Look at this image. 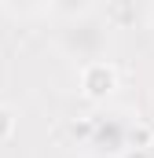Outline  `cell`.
I'll return each mask as SVG.
<instances>
[{
    "label": "cell",
    "instance_id": "obj_1",
    "mask_svg": "<svg viewBox=\"0 0 154 158\" xmlns=\"http://www.w3.org/2000/svg\"><path fill=\"white\" fill-rule=\"evenodd\" d=\"M77 81H81V96L84 99H107L117 88V70H114V63H107V59H88L81 66Z\"/></svg>",
    "mask_w": 154,
    "mask_h": 158
},
{
    "label": "cell",
    "instance_id": "obj_2",
    "mask_svg": "<svg viewBox=\"0 0 154 158\" xmlns=\"http://www.w3.org/2000/svg\"><path fill=\"white\" fill-rule=\"evenodd\" d=\"M15 129H18V118H15V110H11L7 103H0V143H7V140L15 136Z\"/></svg>",
    "mask_w": 154,
    "mask_h": 158
}]
</instances>
